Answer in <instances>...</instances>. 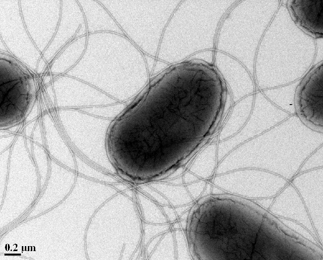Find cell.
<instances>
[{"label": "cell", "instance_id": "1", "mask_svg": "<svg viewBox=\"0 0 323 260\" xmlns=\"http://www.w3.org/2000/svg\"><path fill=\"white\" fill-rule=\"evenodd\" d=\"M226 97L225 83L208 64L168 68L112 122L107 147L114 166L134 181L171 170L214 131Z\"/></svg>", "mask_w": 323, "mask_h": 260}, {"label": "cell", "instance_id": "2", "mask_svg": "<svg viewBox=\"0 0 323 260\" xmlns=\"http://www.w3.org/2000/svg\"><path fill=\"white\" fill-rule=\"evenodd\" d=\"M230 195L204 197L192 210L187 229L189 247L197 260L273 259L279 245L260 237L279 239L271 218L258 207Z\"/></svg>", "mask_w": 323, "mask_h": 260}, {"label": "cell", "instance_id": "3", "mask_svg": "<svg viewBox=\"0 0 323 260\" xmlns=\"http://www.w3.org/2000/svg\"><path fill=\"white\" fill-rule=\"evenodd\" d=\"M323 66L312 69L300 83L296 98L298 112L304 121L316 128L323 126Z\"/></svg>", "mask_w": 323, "mask_h": 260}, {"label": "cell", "instance_id": "4", "mask_svg": "<svg viewBox=\"0 0 323 260\" xmlns=\"http://www.w3.org/2000/svg\"><path fill=\"white\" fill-rule=\"evenodd\" d=\"M73 114L65 128L74 143L107 146L108 132L112 122L111 120L80 112L76 111Z\"/></svg>", "mask_w": 323, "mask_h": 260}, {"label": "cell", "instance_id": "5", "mask_svg": "<svg viewBox=\"0 0 323 260\" xmlns=\"http://www.w3.org/2000/svg\"><path fill=\"white\" fill-rule=\"evenodd\" d=\"M288 10L294 21L311 35H323V0H294L288 3Z\"/></svg>", "mask_w": 323, "mask_h": 260}, {"label": "cell", "instance_id": "6", "mask_svg": "<svg viewBox=\"0 0 323 260\" xmlns=\"http://www.w3.org/2000/svg\"><path fill=\"white\" fill-rule=\"evenodd\" d=\"M217 160V145L209 144L195 158L189 171L200 179L209 178L215 171Z\"/></svg>", "mask_w": 323, "mask_h": 260}, {"label": "cell", "instance_id": "7", "mask_svg": "<svg viewBox=\"0 0 323 260\" xmlns=\"http://www.w3.org/2000/svg\"><path fill=\"white\" fill-rule=\"evenodd\" d=\"M248 108L243 103L236 106L221 130L219 136L220 142L228 139L236 134L248 119Z\"/></svg>", "mask_w": 323, "mask_h": 260}, {"label": "cell", "instance_id": "8", "mask_svg": "<svg viewBox=\"0 0 323 260\" xmlns=\"http://www.w3.org/2000/svg\"><path fill=\"white\" fill-rule=\"evenodd\" d=\"M127 108L123 103H115L111 106L103 107H93L86 109L85 112L90 115L106 119H116Z\"/></svg>", "mask_w": 323, "mask_h": 260}, {"label": "cell", "instance_id": "9", "mask_svg": "<svg viewBox=\"0 0 323 260\" xmlns=\"http://www.w3.org/2000/svg\"><path fill=\"white\" fill-rule=\"evenodd\" d=\"M206 184L205 181L199 180L187 186L188 192L193 199L198 198L202 194Z\"/></svg>", "mask_w": 323, "mask_h": 260}, {"label": "cell", "instance_id": "10", "mask_svg": "<svg viewBox=\"0 0 323 260\" xmlns=\"http://www.w3.org/2000/svg\"><path fill=\"white\" fill-rule=\"evenodd\" d=\"M200 179L190 171L186 172L183 175V181L185 184H190Z\"/></svg>", "mask_w": 323, "mask_h": 260}, {"label": "cell", "instance_id": "11", "mask_svg": "<svg viewBox=\"0 0 323 260\" xmlns=\"http://www.w3.org/2000/svg\"><path fill=\"white\" fill-rule=\"evenodd\" d=\"M211 190H212L211 185L209 183L207 184L203 191V192L202 194V196L204 197L207 196L208 195L210 194V193L211 192Z\"/></svg>", "mask_w": 323, "mask_h": 260}, {"label": "cell", "instance_id": "12", "mask_svg": "<svg viewBox=\"0 0 323 260\" xmlns=\"http://www.w3.org/2000/svg\"><path fill=\"white\" fill-rule=\"evenodd\" d=\"M184 168L183 167H180L176 169V170L172 174L171 177H174L180 175L183 173Z\"/></svg>", "mask_w": 323, "mask_h": 260}, {"label": "cell", "instance_id": "13", "mask_svg": "<svg viewBox=\"0 0 323 260\" xmlns=\"http://www.w3.org/2000/svg\"><path fill=\"white\" fill-rule=\"evenodd\" d=\"M287 230V229H286V230ZM285 231H286V230H285ZM287 233H288L287 232ZM287 233H286V234H287ZM288 236V238H287V239L291 238V236ZM287 248H289V247H287ZM287 251H289V252H291L290 250H288V249H287ZM289 255H290V254H289V253H288L287 252H286V255H285V257H284V258L283 260H287V259H288L289 257Z\"/></svg>", "mask_w": 323, "mask_h": 260}]
</instances>
